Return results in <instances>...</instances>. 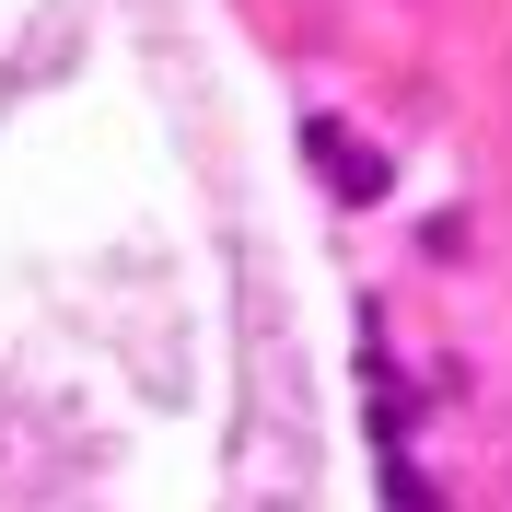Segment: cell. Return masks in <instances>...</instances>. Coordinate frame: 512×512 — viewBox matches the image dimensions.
I'll return each mask as SVG.
<instances>
[{"label":"cell","mask_w":512,"mask_h":512,"mask_svg":"<svg viewBox=\"0 0 512 512\" xmlns=\"http://www.w3.org/2000/svg\"><path fill=\"white\" fill-rule=\"evenodd\" d=\"M303 140H315V163H326V187L338 198H384V152H361V128H303Z\"/></svg>","instance_id":"cell-1"}]
</instances>
